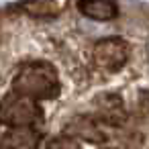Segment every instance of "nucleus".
Wrapping results in <instances>:
<instances>
[{
  "label": "nucleus",
  "instance_id": "20e7f679",
  "mask_svg": "<svg viewBox=\"0 0 149 149\" xmlns=\"http://www.w3.org/2000/svg\"><path fill=\"white\" fill-rule=\"evenodd\" d=\"M41 133L35 127H10L2 135V145L6 149H37Z\"/></svg>",
  "mask_w": 149,
  "mask_h": 149
},
{
  "label": "nucleus",
  "instance_id": "f03ea898",
  "mask_svg": "<svg viewBox=\"0 0 149 149\" xmlns=\"http://www.w3.org/2000/svg\"><path fill=\"white\" fill-rule=\"evenodd\" d=\"M43 118V110L31 98L13 94L2 102V120L8 127H35Z\"/></svg>",
  "mask_w": 149,
  "mask_h": 149
},
{
  "label": "nucleus",
  "instance_id": "39448f33",
  "mask_svg": "<svg viewBox=\"0 0 149 149\" xmlns=\"http://www.w3.org/2000/svg\"><path fill=\"white\" fill-rule=\"evenodd\" d=\"M96 108H98V116L110 125H118L125 120L127 112L123 106V100L114 94H104L96 100Z\"/></svg>",
  "mask_w": 149,
  "mask_h": 149
},
{
  "label": "nucleus",
  "instance_id": "1a4fd4ad",
  "mask_svg": "<svg viewBox=\"0 0 149 149\" xmlns=\"http://www.w3.org/2000/svg\"><path fill=\"white\" fill-rule=\"evenodd\" d=\"M47 149H82V145L72 135H57V137L49 139Z\"/></svg>",
  "mask_w": 149,
  "mask_h": 149
},
{
  "label": "nucleus",
  "instance_id": "7ed1b4c3",
  "mask_svg": "<svg viewBox=\"0 0 149 149\" xmlns=\"http://www.w3.org/2000/svg\"><path fill=\"white\" fill-rule=\"evenodd\" d=\"M94 61L100 70L118 72L129 61V45L123 39H102L94 47Z\"/></svg>",
  "mask_w": 149,
  "mask_h": 149
},
{
  "label": "nucleus",
  "instance_id": "6e6552de",
  "mask_svg": "<svg viewBox=\"0 0 149 149\" xmlns=\"http://www.w3.org/2000/svg\"><path fill=\"white\" fill-rule=\"evenodd\" d=\"M23 8L33 17H57L65 8V4L63 2H33V4H25Z\"/></svg>",
  "mask_w": 149,
  "mask_h": 149
},
{
  "label": "nucleus",
  "instance_id": "f257e3e1",
  "mask_svg": "<svg viewBox=\"0 0 149 149\" xmlns=\"http://www.w3.org/2000/svg\"><path fill=\"white\" fill-rule=\"evenodd\" d=\"M59 78L57 72L51 68V63L45 61H33L25 63L15 80H13V92L31 100H53L59 96Z\"/></svg>",
  "mask_w": 149,
  "mask_h": 149
},
{
  "label": "nucleus",
  "instance_id": "0eeeda50",
  "mask_svg": "<svg viewBox=\"0 0 149 149\" xmlns=\"http://www.w3.org/2000/svg\"><path fill=\"white\" fill-rule=\"evenodd\" d=\"M80 13H84L86 17L90 19H96V21H110L116 17V6L112 2H104V0H100V2H80L78 4Z\"/></svg>",
  "mask_w": 149,
  "mask_h": 149
},
{
  "label": "nucleus",
  "instance_id": "423d86ee",
  "mask_svg": "<svg viewBox=\"0 0 149 149\" xmlns=\"http://www.w3.org/2000/svg\"><path fill=\"white\" fill-rule=\"evenodd\" d=\"M70 135H72V137H82V139H86V141H94V143H98V141L104 139V135L98 131L96 120L90 118V116L76 118V120L70 125Z\"/></svg>",
  "mask_w": 149,
  "mask_h": 149
}]
</instances>
